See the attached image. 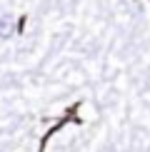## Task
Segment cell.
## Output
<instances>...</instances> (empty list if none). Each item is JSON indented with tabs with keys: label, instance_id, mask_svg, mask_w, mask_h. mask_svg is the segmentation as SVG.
<instances>
[{
	"label": "cell",
	"instance_id": "1",
	"mask_svg": "<svg viewBox=\"0 0 150 152\" xmlns=\"http://www.w3.org/2000/svg\"><path fill=\"white\" fill-rule=\"evenodd\" d=\"M15 33V20L10 15H3L0 18V37H10Z\"/></svg>",
	"mask_w": 150,
	"mask_h": 152
}]
</instances>
